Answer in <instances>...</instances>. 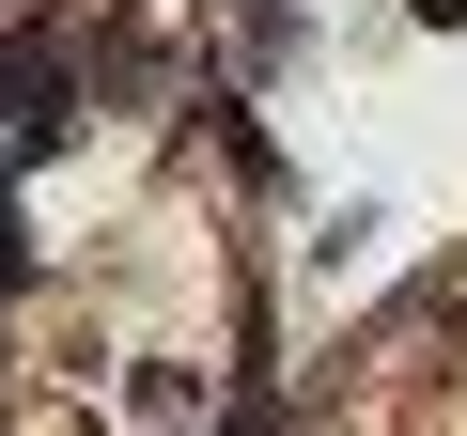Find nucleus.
I'll return each mask as SVG.
<instances>
[{
  "label": "nucleus",
  "instance_id": "1",
  "mask_svg": "<svg viewBox=\"0 0 467 436\" xmlns=\"http://www.w3.org/2000/svg\"><path fill=\"white\" fill-rule=\"evenodd\" d=\"M63 78H78V32H16L0 47V140H63Z\"/></svg>",
  "mask_w": 467,
  "mask_h": 436
},
{
  "label": "nucleus",
  "instance_id": "2",
  "mask_svg": "<svg viewBox=\"0 0 467 436\" xmlns=\"http://www.w3.org/2000/svg\"><path fill=\"white\" fill-rule=\"evenodd\" d=\"M420 32H467V0H420Z\"/></svg>",
  "mask_w": 467,
  "mask_h": 436
}]
</instances>
